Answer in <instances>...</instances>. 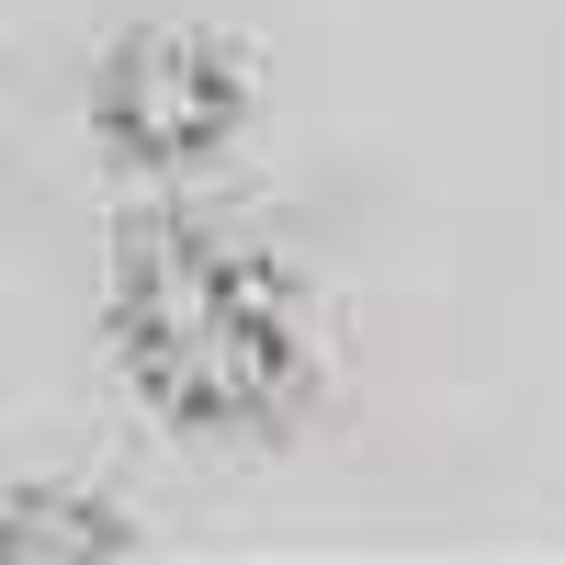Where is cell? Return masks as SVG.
Returning <instances> with one entry per match:
<instances>
[{"mask_svg":"<svg viewBox=\"0 0 565 565\" xmlns=\"http://www.w3.org/2000/svg\"><path fill=\"white\" fill-rule=\"evenodd\" d=\"M103 125L114 148H136L148 170H193L226 125H238V68L204 34H136L103 68Z\"/></svg>","mask_w":565,"mask_h":565,"instance_id":"7a4b0ae2","label":"cell"},{"mask_svg":"<svg viewBox=\"0 0 565 565\" xmlns=\"http://www.w3.org/2000/svg\"><path fill=\"white\" fill-rule=\"evenodd\" d=\"M125 362L148 373V396L181 418H249L282 396L295 373V317H282V282L204 238V226H170L125 260Z\"/></svg>","mask_w":565,"mask_h":565,"instance_id":"6da1fadb","label":"cell"}]
</instances>
